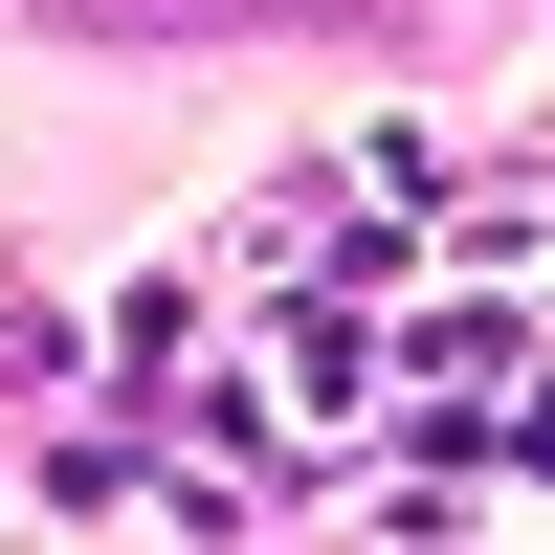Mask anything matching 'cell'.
<instances>
[{
    "label": "cell",
    "instance_id": "7a4b0ae2",
    "mask_svg": "<svg viewBox=\"0 0 555 555\" xmlns=\"http://www.w3.org/2000/svg\"><path fill=\"white\" fill-rule=\"evenodd\" d=\"M44 512H156V467H133V423H67V444H44Z\"/></svg>",
    "mask_w": 555,
    "mask_h": 555
},
{
    "label": "cell",
    "instance_id": "6da1fadb",
    "mask_svg": "<svg viewBox=\"0 0 555 555\" xmlns=\"http://www.w3.org/2000/svg\"><path fill=\"white\" fill-rule=\"evenodd\" d=\"M378 400H400V444H512V400H533V311H512V289L423 311V334L378 356Z\"/></svg>",
    "mask_w": 555,
    "mask_h": 555
}]
</instances>
